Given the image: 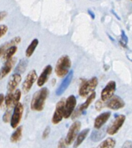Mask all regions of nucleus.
Masks as SVG:
<instances>
[{"label":"nucleus","instance_id":"obj_1","mask_svg":"<svg viewBox=\"0 0 132 148\" xmlns=\"http://www.w3.org/2000/svg\"><path fill=\"white\" fill-rule=\"evenodd\" d=\"M48 95L49 90L47 88H42L35 92L30 102V109L37 112L42 111L44 108L45 102Z\"/></svg>","mask_w":132,"mask_h":148},{"label":"nucleus","instance_id":"obj_2","mask_svg":"<svg viewBox=\"0 0 132 148\" xmlns=\"http://www.w3.org/2000/svg\"><path fill=\"white\" fill-rule=\"evenodd\" d=\"M72 61L71 59L68 55H63L57 61L55 66V74L59 78L65 77L68 73L70 71L69 69L71 68Z\"/></svg>","mask_w":132,"mask_h":148},{"label":"nucleus","instance_id":"obj_3","mask_svg":"<svg viewBox=\"0 0 132 148\" xmlns=\"http://www.w3.org/2000/svg\"><path fill=\"white\" fill-rule=\"evenodd\" d=\"M98 85V78L96 77H93L89 80L86 81L80 86L78 93L82 97H88V95L94 92Z\"/></svg>","mask_w":132,"mask_h":148},{"label":"nucleus","instance_id":"obj_4","mask_svg":"<svg viewBox=\"0 0 132 148\" xmlns=\"http://www.w3.org/2000/svg\"><path fill=\"white\" fill-rule=\"evenodd\" d=\"M23 110H24L23 106L20 102H19L18 104H16L14 106L13 112H12V118L10 120V125L12 126V128L15 129L18 127L21 119H22Z\"/></svg>","mask_w":132,"mask_h":148},{"label":"nucleus","instance_id":"obj_5","mask_svg":"<svg viewBox=\"0 0 132 148\" xmlns=\"http://www.w3.org/2000/svg\"><path fill=\"white\" fill-rule=\"evenodd\" d=\"M125 119H126V116L124 115H118V116L115 118L114 121L107 129V134L109 135H114L117 134L124 123Z\"/></svg>","mask_w":132,"mask_h":148},{"label":"nucleus","instance_id":"obj_6","mask_svg":"<svg viewBox=\"0 0 132 148\" xmlns=\"http://www.w3.org/2000/svg\"><path fill=\"white\" fill-rule=\"evenodd\" d=\"M37 78V74L35 70H31L30 71L27 75L26 76L22 85V90L24 94H27L30 91L31 88L34 84Z\"/></svg>","mask_w":132,"mask_h":148},{"label":"nucleus","instance_id":"obj_7","mask_svg":"<svg viewBox=\"0 0 132 148\" xmlns=\"http://www.w3.org/2000/svg\"><path fill=\"white\" fill-rule=\"evenodd\" d=\"M65 99H61L56 105V108L54 110V115L52 116V123L56 125L58 124L64 118V109H65Z\"/></svg>","mask_w":132,"mask_h":148},{"label":"nucleus","instance_id":"obj_8","mask_svg":"<svg viewBox=\"0 0 132 148\" xmlns=\"http://www.w3.org/2000/svg\"><path fill=\"white\" fill-rule=\"evenodd\" d=\"M81 129V123L79 121H76L75 123L72 124L70 126L67 136L65 137L66 143L68 145H70L73 143V141L76 140L78 134V132Z\"/></svg>","mask_w":132,"mask_h":148},{"label":"nucleus","instance_id":"obj_9","mask_svg":"<svg viewBox=\"0 0 132 148\" xmlns=\"http://www.w3.org/2000/svg\"><path fill=\"white\" fill-rule=\"evenodd\" d=\"M76 106V98L75 95H71L67 98L65 104V109H64V118L69 119L72 115L73 114L74 110Z\"/></svg>","mask_w":132,"mask_h":148},{"label":"nucleus","instance_id":"obj_10","mask_svg":"<svg viewBox=\"0 0 132 148\" xmlns=\"http://www.w3.org/2000/svg\"><path fill=\"white\" fill-rule=\"evenodd\" d=\"M116 91V82L114 81H110L101 92V99L103 102H107L110 98L114 95Z\"/></svg>","mask_w":132,"mask_h":148},{"label":"nucleus","instance_id":"obj_11","mask_svg":"<svg viewBox=\"0 0 132 148\" xmlns=\"http://www.w3.org/2000/svg\"><path fill=\"white\" fill-rule=\"evenodd\" d=\"M106 106L107 108L113 109V110H118V109L124 108L125 103L121 98L118 95H113L107 102Z\"/></svg>","mask_w":132,"mask_h":148},{"label":"nucleus","instance_id":"obj_12","mask_svg":"<svg viewBox=\"0 0 132 148\" xmlns=\"http://www.w3.org/2000/svg\"><path fill=\"white\" fill-rule=\"evenodd\" d=\"M96 93L95 92H92L90 95L88 96L86 102H84L83 104L81 105L80 106H79V108H78L77 110H76V112H74L72 119H75V117L76 118L78 116H79V115L82 114V113H83V112H86V110L88 109L91 103L94 101V99H96Z\"/></svg>","mask_w":132,"mask_h":148},{"label":"nucleus","instance_id":"obj_13","mask_svg":"<svg viewBox=\"0 0 132 148\" xmlns=\"http://www.w3.org/2000/svg\"><path fill=\"white\" fill-rule=\"evenodd\" d=\"M73 74L74 71L71 70L68 73V75L65 77L64 80L61 82V85H59V87L57 88L56 90V95H61L63 94L64 92H65V90L68 88V87L70 85L72 78H73Z\"/></svg>","mask_w":132,"mask_h":148},{"label":"nucleus","instance_id":"obj_14","mask_svg":"<svg viewBox=\"0 0 132 148\" xmlns=\"http://www.w3.org/2000/svg\"><path fill=\"white\" fill-rule=\"evenodd\" d=\"M22 80V77L20 73L16 72L13 74L9 79L7 84V90L8 92H13L16 89L18 85H20V82Z\"/></svg>","mask_w":132,"mask_h":148},{"label":"nucleus","instance_id":"obj_15","mask_svg":"<svg viewBox=\"0 0 132 148\" xmlns=\"http://www.w3.org/2000/svg\"><path fill=\"white\" fill-rule=\"evenodd\" d=\"M52 70H53V69H52V65H47L46 67L44 68V69L43 70L42 73L41 74V75H40L39 77H38V78H37V84L39 87H42V86L47 82L49 77L52 75Z\"/></svg>","mask_w":132,"mask_h":148},{"label":"nucleus","instance_id":"obj_16","mask_svg":"<svg viewBox=\"0 0 132 148\" xmlns=\"http://www.w3.org/2000/svg\"><path fill=\"white\" fill-rule=\"evenodd\" d=\"M16 62V58H12L10 60H7L4 64V65L2 67L1 70H0V78L1 79L8 75L12 71V68L14 67L15 64Z\"/></svg>","mask_w":132,"mask_h":148},{"label":"nucleus","instance_id":"obj_17","mask_svg":"<svg viewBox=\"0 0 132 148\" xmlns=\"http://www.w3.org/2000/svg\"><path fill=\"white\" fill-rule=\"evenodd\" d=\"M110 116H111L110 112H103V113H101V114L99 115V116L96 118L95 121H94V127H95L96 130L100 129L101 127L107 123V121L108 119H110Z\"/></svg>","mask_w":132,"mask_h":148},{"label":"nucleus","instance_id":"obj_18","mask_svg":"<svg viewBox=\"0 0 132 148\" xmlns=\"http://www.w3.org/2000/svg\"><path fill=\"white\" fill-rule=\"evenodd\" d=\"M20 41H21V38H20V36H16V37L12 38L10 41L6 42L5 44H2L0 46V57L3 56V54L5 53V52L9 47L13 46V45H17V44H20Z\"/></svg>","mask_w":132,"mask_h":148},{"label":"nucleus","instance_id":"obj_19","mask_svg":"<svg viewBox=\"0 0 132 148\" xmlns=\"http://www.w3.org/2000/svg\"><path fill=\"white\" fill-rule=\"evenodd\" d=\"M90 131L89 129H85L82 131L78 133V136L76 138V141H75V144H74V147H78V146H80L82 143L85 140V139L86 138V136L88 135L89 132Z\"/></svg>","mask_w":132,"mask_h":148},{"label":"nucleus","instance_id":"obj_20","mask_svg":"<svg viewBox=\"0 0 132 148\" xmlns=\"http://www.w3.org/2000/svg\"><path fill=\"white\" fill-rule=\"evenodd\" d=\"M23 136V127L22 126H19L16 128L12 134L10 136V141L13 143H18L19 141L21 140Z\"/></svg>","mask_w":132,"mask_h":148},{"label":"nucleus","instance_id":"obj_21","mask_svg":"<svg viewBox=\"0 0 132 148\" xmlns=\"http://www.w3.org/2000/svg\"><path fill=\"white\" fill-rule=\"evenodd\" d=\"M38 44H39V41H38L37 39H34L32 40L31 43L30 44V45L26 50V52H25V54H26L27 58H30L33 55V53L37 48Z\"/></svg>","mask_w":132,"mask_h":148},{"label":"nucleus","instance_id":"obj_22","mask_svg":"<svg viewBox=\"0 0 132 148\" xmlns=\"http://www.w3.org/2000/svg\"><path fill=\"white\" fill-rule=\"evenodd\" d=\"M17 46L16 45H13V46L10 47L6 50V51L5 52V53L3 54V59L7 61V60H10L13 57L15 53L17 52Z\"/></svg>","mask_w":132,"mask_h":148},{"label":"nucleus","instance_id":"obj_23","mask_svg":"<svg viewBox=\"0 0 132 148\" xmlns=\"http://www.w3.org/2000/svg\"><path fill=\"white\" fill-rule=\"evenodd\" d=\"M115 144H116V140H115L113 138H111V137H108L103 140L102 143H100V144L98 146L99 148H113L115 147Z\"/></svg>","mask_w":132,"mask_h":148},{"label":"nucleus","instance_id":"obj_24","mask_svg":"<svg viewBox=\"0 0 132 148\" xmlns=\"http://www.w3.org/2000/svg\"><path fill=\"white\" fill-rule=\"evenodd\" d=\"M105 137V133L103 130H95L91 134L90 139L93 141L97 142Z\"/></svg>","mask_w":132,"mask_h":148},{"label":"nucleus","instance_id":"obj_25","mask_svg":"<svg viewBox=\"0 0 132 148\" xmlns=\"http://www.w3.org/2000/svg\"><path fill=\"white\" fill-rule=\"evenodd\" d=\"M27 67V61L25 59H22L18 64L17 67L16 68V72L17 73H23Z\"/></svg>","mask_w":132,"mask_h":148},{"label":"nucleus","instance_id":"obj_26","mask_svg":"<svg viewBox=\"0 0 132 148\" xmlns=\"http://www.w3.org/2000/svg\"><path fill=\"white\" fill-rule=\"evenodd\" d=\"M5 104L7 108H11L13 106V93L12 92H9L5 97Z\"/></svg>","mask_w":132,"mask_h":148},{"label":"nucleus","instance_id":"obj_27","mask_svg":"<svg viewBox=\"0 0 132 148\" xmlns=\"http://www.w3.org/2000/svg\"><path fill=\"white\" fill-rule=\"evenodd\" d=\"M21 95L22 94H21V91L20 89L15 90V92L13 93V107L20 102Z\"/></svg>","mask_w":132,"mask_h":148},{"label":"nucleus","instance_id":"obj_28","mask_svg":"<svg viewBox=\"0 0 132 148\" xmlns=\"http://www.w3.org/2000/svg\"><path fill=\"white\" fill-rule=\"evenodd\" d=\"M127 41H128V38H127V36L125 34L124 30H121V36H120V44L122 45L124 47H127Z\"/></svg>","mask_w":132,"mask_h":148},{"label":"nucleus","instance_id":"obj_29","mask_svg":"<svg viewBox=\"0 0 132 148\" xmlns=\"http://www.w3.org/2000/svg\"><path fill=\"white\" fill-rule=\"evenodd\" d=\"M11 118H12V113H11V108H9L7 111L6 112V113H4L3 116V121L6 123H7L9 122H10L11 120Z\"/></svg>","mask_w":132,"mask_h":148},{"label":"nucleus","instance_id":"obj_30","mask_svg":"<svg viewBox=\"0 0 132 148\" xmlns=\"http://www.w3.org/2000/svg\"><path fill=\"white\" fill-rule=\"evenodd\" d=\"M8 31V27L6 25H0V38L6 35Z\"/></svg>","mask_w":132,"mask_h":148},{"label":"nucleus","instance_id":"obj_31","mask_svg":"<svg viewBox=\"0 0 132 148\" xmlns=\"http://www.w3.org/2000/svg\"><path fill=\"white\" fill-rule=\"evenodd\" d=\"M51 133V127L50 126H47L46 128L44 129V132H43V135H42V138L44 139H47L49 136V134Z\"/></svg>","mask_w":132,"mask_h":148},{"label":"nucleus","instance_id":"obj_32","mask_svg":"<svg viewBox=\"0 0 132 148\" xmlns=\"http://www.w3.org/2000/svg\"><path fill=\"white\" fill-rule=\"evenodd\" d=\"M103 101L102 99L98 100L97 102H96V109L98 110V111H100L101 109H103Z\"/></svg>","mask_w":132,"mask_h":148},{"label":"nucleus","instance_id":"obj_33","mask_svg":"<svg viewBox=\"0 0 132 148\" xmlns=\"http://www.w3.org/2000/svg\"><path fill=\"white\" fill-rule=\"evenodd\" d=\"M67 146H69V145H68L67 143H66V140L65 139L62 138L61 139V140L59 141L58 147H66Z\"/></svg>","mask_w":132,"mask_h":148},{"label":"nucleus","instance_id":"obj_34","mask_svg":"<svg viewBox=\"0 0 132 148\" xmlns=\"http://www.w3.org/2000/svg\"><path fill=\"white\" fill-rule=\"evenodd\" d=\"M7 16V12H5V11H2L0 12V21H3L6 17Z\"/></svg>","mask_w":132,"mask_h":148},{"label":"nucleus","instance_id":"obj_35","mask_svg":"<svg viewBox=\"0 0 132 148\" xmlns=\"http://www.w3.org/2000/svg\"><path fill=\"white\" fill-rule=\"evenodd\" d=\"M126 56H127V58L132 62V51H126Z\"/></svg>","mask_w":132,"mask_h":148},{"label":"nucleus","instance_id":"obj_36","mask_svg":"<svg viewBox=\"0 0 132 148\" xmlns=\"http://www.w3.org/2000/svg\"><path fill=\"white\" fill-rule=\"evenodd\" d=\"M123 147H132L131 141H126L124 143V145H123Z\"/></svg>","mask_w":132,"mask_h":148},{"label":"nucleus","instance_id":"obj_37","mask_svg":"<svg viewBox=\"0 0 132 148\" xmlns=\"http://www.w3.org/2000/svg\"><path fill=\"white\" fill-rule=\"evenodd\" d=\"M4 101H5V96L3 94H0V106H2Z\"/></svg>","mask_w":132,"mask_h":148},{"label":"nucleus","instance_id":"obj_38","mask_svg":"<svg viewBox=\"0 0 132 148\" xmlns=\"http://www.w3.org/2000/svg\"><path fill=\"white\" fill-rule=\"evenodd\" d=\"M88 13L89 14V16H90L91 18H92L93 20H94V19H95V15H94V13H93V12L91 11V10H88Z\"/></svg>","mask_w":132,"mask_h":148},{"label":"nucleus","instance_id":"obj_39","mask_svg":"<svg viewBox=\"0 0 132 148\" xmlns=\"http://www.w3.org/2000/svg\"><path fill=\"white\" fill-rule=\"evenodd\" d=\"M0 79H1V78H0Z\"/></svg>","mask_w":132,"mask_h":148},{"label":"nucleus","instance_id":"obj_40","mask_svg":"<svg viewBox=\"0 0 132 148\" xmlns=\"http://www.w3.org/2000/svg\"><path fill=\"white\" fill-rule=\"evenodd\" d=\"M131 1H132V0H131Z\"/></svg>","mask_w":132,"mask_h":148}]
</instances>
